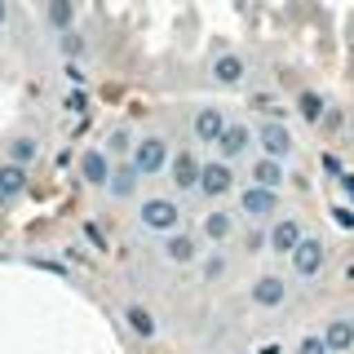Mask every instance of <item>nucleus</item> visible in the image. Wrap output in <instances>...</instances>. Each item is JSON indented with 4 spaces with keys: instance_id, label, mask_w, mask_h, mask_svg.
I'll list each match as a JSON object with an SVG mask.
<instances>
[{
    "instance_id": "nucleus-5",
    "label": "nucleus",
    "mask_w": 354,
    "mask_h": 354,
    "mask_svg": "<svg viewBox=\"0 0 354 354\" xmlns=\"http://www.w3.org/2000/svg\"><path fill=\"white\" fill-rule=\"evenodd\" d=\"M288 261H292V270L301 274V279H315V274L328 266V243L319 239V235H306L301 243H297V252H292Z\"/></svg>"
},
{
    "instance_id": "nucleus-2",
    "label": "nucleus",
    "mask_w": 354,
    "mask_h": 354,
    "mask_svg": "<svg viewBox=\"0 0 354 354\" xmlns=\"http://www.w3.org/2000/svg\"><path fill=\"white\" fill-rule=\"evenodd\" d=\"M129 160H133V169L142 177H160V173H169L173 147H169V138H160V133H147V138H138V147H133Z\"/></svg>"
},
{
    "instance_id": "nucleus-30",
    "label": "nucleus",
    "mask_w": 354,
    "mask_h": 354,
    "mask_svg": "<svg viewBox=\"0 0 354 354\" xmlns=\"http://www.w3.org/2000/svg\"><path fill=\"white\" fill-rule=\"evenodd\" d=\"M341 191H346V199L354 204V173H341Z\"/></svg>"
},
{
    "instance_id": "nucleus-11",
    "label": "nucleus",
    "mask_w": 354,
    "mask_h": 354,
    "mask_svg": "<svg viewBox=\"0 0 354 354\" xmlns=\"http://www.w3.org/2000/svg\"><path fill=\"white\" fill-rule=\"evenodd\" d=\"M208 75H213V84H221V88H235V84H243V75H248V58H243V53H217V58L208 62Z\"/></svg>"
},
{
    "instance_id": "nucleus-22",
    "label": "nucleus",
    "mask_w": 354,
    "mask_h": 354,
    "mask_svg": "<svg viewBox=\"0 0 354 354\" xmlns=\"http://www.w3.org/2000/svg\"><path fill=\"white\" fill-rule=\"evenodd\" d=\"M44 18H49L53 31H71L75 27V0H49V5H44Z\"/></svg>"
},
{
    "instance_id": "nucleus-14",
    "label": "nucleus",
    "mask_w": 354,
    "mask_h": 354,
    "mask_svg": "<svg viewBox=\"0 0 354 354\" xmlns=\"http://www.w3.org/2000/svg\"><path fill=\"white\" fill-rule=\"evenodd\" d=\"M199 235L213 243V248L230 243V235H235V213H226V208H208V213L199 217Z\"/></svg>"
},
{
    "instance_id": "nucleus-21",
    "label": "nucleus",
    "mask_w": 354,
    "mask_h": 354,
    "mask_svg": "<svg viewBox=\"0 0 354 354\" xmlns=\"http://www.w3.org/2000/svg\"><path fill=\"white\" fill-rule=\"evenodd\" d=\"M5 160L27 164V169H31V164L40 160V138H31V133H18V138L9 142V155H5Z\"/></svg>"
},
{
    "instance_id": "nucleus-6",
    "label": "nucleus",
    "mask_w": 354,
    "mask_h": 354,
    "mask_svg": "<svg viewBox=\"0 0 354 354\" xmlns=\"http://www.w3.org/2000/svg\"><path fill=\"white\" fill-rule=\"evenodd\" d=\"M257 147H261V155L288 160V155L297 151V142H292V129H288L283 120H266V124H257Z\"/></svg>"
},
{
    "instance_id": "nucleus-12",
    "label": "nucleus",
    "mask_w": 354,
    "mask_h": 354,
    "mask_svg": "<svg viewBox=\"0 0 354 354\" xmlns=\"http://www.w3.org/2000/svg\"><path fill=\"white\" fill-rule=\"evenodd\" d=\"M111 173H115V160H111L106 147H88V151L80 155V177H84L88 186H106Z\"/></svg>"
},
{
    "instance_id": "nucleus-23",
    "label": "nucleus",
    "mask_w": 354,
    "mask_h": 354,
    "mask_svg": "<svg viewBox=\"0 0 354 354\" xmlns=\"http://www.w3.org/2000/svg\"><path fill=\"white\" fill-rule=\"evenodd\" d=\"M133 147H138V138H133V133H129L124 124L106 133V151H111V160H129V155H133Z\"/></svg>"
},
{
    "instance_id": "nucleus-4",
    "label": "nucleus",
    "mask_w": 354,
    "mask_h": 354,
    "mask_svg": "<svg viewBox=\"0 0 354 354\" xmlns=\"http://www.w3.org/2000/svg\"><path fill=\"white\" fill-rule=\"evenodd\" d=\"M301 239H306V226H301L297 217H274L270 230H266V248L279 252V257H292Z\"/></svg>"
},
{
    "instance_id": "nucleus-18",
    "label": "nucleus",
    "mask_w": 354,
    "mask_h": 354,
    "mask_svg": "<svg viewBox=\"0 0 354 354\" xmlns=\"http://www.w3.org/2000/svg\"><path fill=\"white\" fill-rule=\"evenodd\" d=\"M248 177L257 186H270V191H279V186L288 182L283 160H274V155H257V160H252V169H248Z\"/></svg>"
},
{
    "instance_id": "nucleus-31",
    "label": "nucleus",
    "mask_w": 354,
    "mask_h": 354,
    "mask_svg": "<svg viewBox=\"0 0 354 354\" xmlns=\"http://www.w3.org/2000/svg\"><path fill=\"white\" fill-rule=\"evenodd\" d=\"M5 18H9V0H0V27H5Z\"/></svg>"
},
{
    "instance_id": "nucleus-26",
    "label": "nucleus",
    "mask_w": 354,
    "mask_h": 354,
    "mask_svg": "<svg viewBox=\"0 0 354 354\" xmlns=\"http://www.w3.org/2000/svg\"><path fill=\"white\" fill-rule=\"evenodd\" d=\"M62 111H66V115H84V111H88V97H84V88H66V97H62Z\"/></svg>"
},
{
    "instance_id": "nucleus-29",
    "label": "nucleus",
    "mask_w": 354,
    "mask_h": 354,
    "mask_svg": "<svg viewBox=\"0 0 354 354\" xmlns=\"http://www.w3.org/2000/svg\"><path fill=\"white\" fill-rule=\"evenodd\" d=\"M62 75H66V84H71V88H84V71H80V62H66V66H62Z\"/></svg>"
},
{
    "instance_id": "nucleus-15",
    "label": "nucleus",
    "mask_w": 354,
    "mask_h": 354,
    "mask_svg": "<svg viewBox=\"0 0 354 354\" xmlns=\"http://www.w3.org/2000/svg\"><path fill=\"white\" fill-rule=\"evenodd\" d=\"M164 261H169V266H191V261H199V239L186 235V230L164 235Z\"/></svg>"
},
{
    "instance_id": "nucleus-20",
    "label": "nucleus",
    "mask_w": 354,
    "mask_h": 354,
    "mask_svg": "<svg viewBox=\"0 0 354 354\" xmlns=\"http://www.w3.org/2000/svg\"><path fill=\"white\" fill-rule=\"evenodd\" d=\"M124 324H129V332H133V337H142V341H151L155 332H160V324H155V315H151L147 306H138V301H133V306H124Z\"/></svg>"
},
{
    "instance_id": "nucleus-19",
    "label": "nucleus",
    "mask_w": 354,
    "mask_h": 354,
    "mask_svg": "<svg viewBox=\"0 0 354 354\" xmlns=\"http://www.w3.org/2000/svg\"><path fill=\"white\" fill-rule=\"evenodd\" d=\"M324 337H328L332 354H346V350H354V315H337V319H328Z\"/></svg>"
},
{
    "instance_id": "nucleus-25",
    "label": "nucleus",
    "mask_w": 354,
    "mask_h": 354,
    "mask_svg": "<svg viewBox=\"0 0 354 354\" xmlns=\"http://www.w3.org/2000/svg\"><path fill=\"white\" fill-rule=\"evenodd\" d=\"M58 53H62V58L66 62H80V53H84V36H80V31H58Z\"/></svg>"
},
{
    "instance_id": "nucleus-9",
    "label": "nucleus",
    "mask_w": 354,
    "mask_h": 354,
    "mask_svg": "<svg viewBox=\"0 0 354 354\" xmlns=\"http://www.w3.org/2000/svg\"><path fill=\"white\" fill-rule=\"evenodd\" d=\"M288 292H292V288H288L283 274H257L252 288H248V297H252V306H257V310H279L288 301Z\"/></svg>"
},
{
    "instance_id": "nucleus-1",
    "label": "nucleus",
    "mask_w": 354,
    "mask_h": 354,
    "mask_svg": "<svg viewBox=\"0 0 354 354\" xmlns=\"http://www.w3.org/2000/svg\"><path fill=\"white\" fill-rule=\"evenodd\" d=\"M138 221L147 230H155V235H173V230H182V204L173 195H151V199H142Z\"/></svg>"
},
{
    "instance_id": "nucleus-24",
    "label": "nucleus",
    "mask_w": 354,
    "mask_h": 354,
    "mask_svg": "<svg viewBox=\"0 0 354 354\" xmlns=\"http://www.w3.org/2000/svg\"><path fill=\"white\" fill-rule=\"evenodd\" d=\"M297 111H301V115L310 120V124H319V120L328 115V102H324V97H319V93H310V88H306V93L297 97Z\"/></svg>"
},
{
    "instance_id": "nucleus-8",
    "label": "nucleus",
    "mask_w": 354,
    "mask_h": 354,
    "mask_svg": "<svg viewBox=\"0 0 354 354\" xmlns=\"http://www.w3.org/2000/svg\"><path fill=\"white\" fill-rule=\"evenodd\" d=\"M199 177H204V160L195 151H173L169 160V182L177 191H199Z\"/></svg>"
},
{
    "instance_id": "nucleus-13",
    "label": "nucleus",
    "mask_w": 354,
    "mask_h": 354,
    "mask_svg": "<svg viewBox=\"0 0 354 354\" xmlns=\"http://www.w3.org/2000/svg\"><path fill=\"white\" fill-rule=\"evenodd\" d=\"M248 147H257V129H248V124H230L226 133H221V142H217V155L221 160H243L248 155Z\"/></svg>"
},
{
    "instance_id": "nucleus-7",
    "label": "nucleus",
    "mask_w": 354,
    "mask_h": 354,
    "mask_svg": "<svg viewBox=\"0 0 354 354\" xmlns=\"http://www.w3.org/2000/svg\"><path fill=\"white\" fill-rule=\"evenodd\" d=\"M230 191H235V169H230V160H208L204 177H199V195L204 199H226Z\"/></svg>"
},
{
    "instance_id": "nucleus-32",
    "label": "nucleus",
    "mask_w": 354,
    "mask_h": 354,
    "mask_svg": "<svg viewBox=\"0 0 354 354\" xmlns=\"http://www.w3.org/2000/svg\"><path fill=\"white\" fill-rule=\"evenodd\" d=\"M261 354H279V346H261Z\"/></svg>"
},
{
    "instance_id": "nucleus-16",
    "label": "nucleus",
    "mask_w": 354,
    "mask_h": 354,
    "mask_svg": "<svg viewBox=\"0 0 354 354\" xmlns=\"http://www.w3.org/2000/svg\"><path fill=\"white\" fill-rule=\"evenodd\" d=\"M27 164H14V160H5L0 164V208L5 204H14V199L27 191Z\"/></svg>"
},
{
    "instance_id": "nucleus-27",
    "label": "nucleus",
    "mask_w": 354,
    "mask_h": 354,
    "mask_svg": "<svg viewBox=\"0 0 354 354\" xmlns=\"http://www.w3.org/2000/svg\"><path fill=\"white\" fill-rule=\"evenodd\" d=\"M217 279H226V257H221V252L204 257V283H217Z\"/></svg>"
},
{
    "instance_id": "nucleus-17",
    "label": "nucleus",
    "mask_w": 354,
    "mask_h": 354,
    "mask_svg": "<svg viewBox=\"0 0 354 354\" xmlns=\"http://www.w3.org/2000/svg\"><path fill=\"white\" fill-rule=\"evenodd\" d=\"M138 186H142V173L133 169V160H120L115 173H111V182H106V195L111 199H133V195H138Z\"/></svg>"
},
{
    "instance_id": "nucleus-28",
    "label": "nucleus",
    "mask_w": 354,
    "mask_h": 354,
    "mask_svg": "<svg viewBox=\"0 0 354 354\" xmlns=\"http://www.w3.org/2000/svg\"><path fill=\"white\" fill-rule=\"evenodd\" d=\"M297 354H332V346H328V337H301Z\"/></svg>"
},
{
    "instance_id": "nucleus-3",
    "label": "nucleus",
    "mask_w": 354,
    "mask_h": 354,
    "mask_svg": "<svg viewBox=\"0 0 354 354\" xmlns=\"http://www.w3.org/2000/svg\"><path fill=\"white\" fill-rule=\"evenodd\" d=\"M239 213H248V221H274L279 217V191L248 182L239 191Z\"/></svg>"
},
{
    "instance_id": "nucleus-10",
    "label": "nucleus",
    "mask_w": 354,
    "mask_h": 354,
    "mask_svg": "<svg viewBox=\"0 0 354 354\" xmlns=\"http://www.w3.org/2000/svg\"><path fill=\"white\" fill-rule=\"evenodd\" d=\"M226 129H230V120H226V111H221V106H199L195 120H191L195 142H208V147H217Z\"/></svg>"
}]
</instances>
